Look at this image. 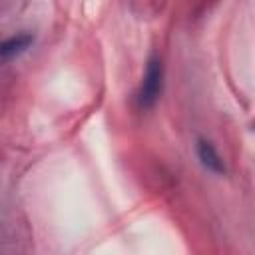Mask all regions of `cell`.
Masks as SVG:
<instances>
[{"label": "cell", "instance_id": "3957f363", "mask_svg": "<svg viewBox=\"0 0 255 255\" xmlns=\"http://www.w3.org/2000/svg\"><path fill=\"white\" fill-rule=\"evenodd\" d=\"M197 157L201 161V165L213 173H225V163L221 159V155L217 153V149L213 147L211 141L207 139H197Z\"/></svg>", "mask_w": 255, "mask_h": 255}, {"label": "cell", "instance_id": "6da1fadb", "mask_svg": "<svg viewBox=\"0 0 255 255\" xmlns=\"http://www.w3.org/2000/svg\"><path fill=\"white\" fill-rule=\"evenodd\" d=\"M163 90V64L157 54H151L145 66V74L141 78V86L137 92V106L141 110H149L155 106Z\"/></svg>", "mask_w": 255, "mask_h": 255}, {"label": "cell", "instance_id": "7a4b0ae2", "mask_svg": "<svg viewBox=\"0 0 255 255\" xmlns=\"http://www.w3.org/2000/svg\"><path fill=\"white\" fill-rule=\"evenodd\" d=\"M32 42H34V34L30 32H18L14 36L0 40V64H6L18 58L20 54H24L32 46Z\"/></svg>", "mask_w": 255, "mask_h": 255}]
</instances>
